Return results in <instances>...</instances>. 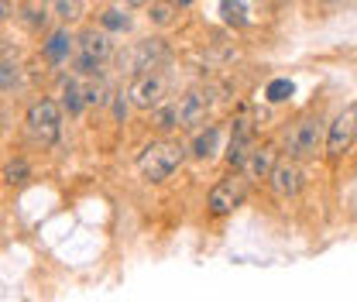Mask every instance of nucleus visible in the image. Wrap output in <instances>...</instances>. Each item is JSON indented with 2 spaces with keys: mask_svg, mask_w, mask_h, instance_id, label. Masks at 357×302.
Wrapping results in <instances>:
<instances>
[{
  "mask_svg": "<svg viewBox=\"0 0 357 302\" xmlns=\"http://www.w3.org/2000/svg\"><path fill=\"white\" fill-rule=\"evenodd\" d=\"M182 158H185V148L182 144H176V141H155V144H148L141 151L137 169H141V175L148 182H165L182 165Z\"/></svg>",
  "mask_w": 357,
  "mask_h": 302,
  "instance_id": "f257e3e1",
  "label": "nucleus"
},
{
  "mask_svg": "<svg viewBox=\"0 0 357 302\" xmlns=\"http://www.w3.org/2000/svg\"><path fill=\"white\" fill-rule=\"evenodd\" d=\"M24 124L38 144H55L62 134V107L55 100H35L24 114Z\"/></svg>",
  "mask_w": 357,
  "mask_h": 302,
  "instance_id": "f03ea898",
  "label": "nucleus"
},
{
  "mask_svg": "<svg viewBox=\"0 0 357 302\" xmlns=\"http://www.w3.org/2000/svg\"><path fill=\"white\" fill-rule=\"evenodd\" d=\"M162 62H169V45L162 42V38H144V42H134L124 55H121V66L137 76V73H151V69H158Z\"/></svg>",
  "mask_w": 357,
  "mask_h": 302,
  "instance_id": "7ed1b4c3",
  "label": "nucleus"
},
{
  "mask_svg": "<svg viewBox=\"0 0 357 302\" xmlns=\"http://www.w3.org/2000/svg\"><path fill=\"white\" fill-rule=\"evenodd\" d=\"M323 141H326L323 137V121L319 117H306V121H299L285 134V151H289V158H316Z\"/></svg>",
  "mask_w": 357,
  "mask_h": 302,
  "instance_id": "20e7f679",
  "label": "nucleus"
},
{
  "mask_svg": "<svg viewBox=\"0 0 357 302\" xmlns=\"http://www.w3.org/2000/svg\"><path fill=\"white\" fill-rule=\"evenodd\" d=\"M357 137V107L351 103V107H344L337 117H333V124H330V130H326V155L330 158H344L347 151H351V144H354Z\"/></svg>",
  "mask_w": 357,
  "mask_h": 302,
  "instance_id": "39448f33",
  "label": "nucleus"
},
{
  "mask_svg": "<svg viewBox=\"0 0 357 302\" xmlns=\"http://www.w3.org/2000/svg\"><path fill=\"white\" fill-rule=\"evenodd\" d=\"M128 96L137 110H155L158 103H165V76L158 69L151 73H137L128 86Z\"/></svg>",
  "mask_w": 357,
  "mask_h": 302,
  "instance_id": "423d86ee",
  "label": "nucleus"
},
{
  "mask_svg": "<svg viewBox=\"0 0 357 302\" xmlns=\"http://www.w3.org/2000/svg\"><path fill=\"white\" fill-rule=\"evenodd\" d=\"M248 196V179L244 175H230V179H220L213 189H210V213L213 216H227L230 210H237Z\"/></svg>",
  "mask_w": 357,
  "mask_h": 302,
  "instance_id": "0eeeda50",
  "label": "nucleus"
},
{
  "mask_svg": "<svg viewBox=\"0 0 357 302\" xmlns=\"http://www.w3.org/2000/svg\"><path fill=\"white\" fill-rule=\"evenodd\" d=\"M268 182H271V192L278 196V199H292V196H299V189H303V169L289 158V162H278L271 175H268Z\"/></svg>",
  "mask_w": 357,
  "mask_h": 302,
  "instance_id": "6e6552de",
  "label": "nucleus"
},
{
  "mask_svg": "<svg viewBox=\"0 0 357 302\" xmlns=\"http://www.w3.org/2000/svg\"><path fill=\"white\" fill-rule=\"evenodd\" d=\"M251 148H255V121L251 117H241L234 124V137H230V148H227V162L234 169H241L244 158L251 155Z\"/></svg>",
  "mask_w": 357,
  "mask_h": 302,
  "instance_id": "1a4fd4ad",
  "label": "nucleus"
},
{
  "mask_svg": "<svg viewBox=\"0 0 357 302\" xmlns=\"http://www.w3.org/2000/svg\"><path fill=\"white\" fill-rule=\"evenodd\" d=\"M278 165V151H275V144H255L251 148V155L244 158V165H241V175L251 182V179H268L271 169Z\"/></svg>",
  "mask_w": 357,
  "mask_h": 302,
  "instance_id": "9d476101",
  "label": "nucleus"
},
{
  "mask_svg": "<svg viewBox=\"0 0 357 302\" xmlns=\"http://www.w3.org/2000/svg\"><path fill=\"white\" fill-rule=\"evenodd\" d=\"M206 114H210V93L192 89V93H185V96H182V103H178L182 128H203Z\"/></svg>",
  "mask_w": 357,
  "mask_h": 302,
  "instance_id": "9b49d317",
  "label": "nucleus"
},
{
  "mask_svg": "<svg viewBox=\"0 0 357 302\" xmlns=\"http://www.w3.org/2000/svg\"><path fill=\"white\" fill-rule=\"evenodd\" d=\"M79 52L89 55V59H96V62H103V59H110V55H114V42H110V35H107V31L89 28V31L79 35Z\"/></svg>",
  "mask_w": 357,
  "mask_h": 302,
  "instance_id": "f8f14e48",
  "label": "nucleus"
},
{
  "mask_svg": "<svg viewBox=\"0 0 357 302\" xmlns=\"http://www.w3.org/2000/svg\"><path fill=\"white\" fill-rule=\"evenodd\" d=\"M217 144H220V128L210 124V128H203L199 134H196V141H192V155H196L199 162H210V158L217 155Z\"/></svg>",
  "mask_w": 357,
  "mask_h": 302,
  "instance_id": "ddd939ff",
  "label": "nucleus"
},
{
  "mask_svg": "<svg viewBox=\"0 0 357 302\" xmlns=\"http://www.w3.org/2000/svg\"><path fill=\"white\" fill-rule=\"evenodd\" d=\"M151 124H155V130H162V134H169V130L182 128L178 103H158V107L151 110Z\"/></svg>",
  "mask_w": 357,
  "mask_h": 302,
  "instance_id": "4468645a",
  "label": "nucleus"
},
{
  "mask_svg": "<svg viewBox=\"0 0 357 302\" xmlns=\"http://www.w3.org/2000/svg\"><path fill=\"white\" fill-rule=\"evenodd\" d=\"M69 52H73V35H69V31H55V35L45 42V59H48V62H55V66H59V62H66V59H69Z\"/></svg>",
  "mask_w": 357,
  "mask_h": 302,
  "instance_id": "2eb2a0df",
  "label": "nucleus"
},
{
  "mask_svg": "<svg viewBox=\"0 0 357 302\" xmlns=\"http://www.w3.org/2000/svg\"><path fill=\"white\" fill-rule=\"evenodd\" d=\"M176 14H178V3H172V0H155L151 10H148V21L155 28H169V24H176Z\"/></svg>",
  "mask_w": 357,
  "mask_h": 302,
  "instance_id": "dca6fc26",
  "label": "nucleus"
},
{
  "mask_svg": "<svg viewBox=\"0 0 357 302\" xmlns=\"http://www.w3.org/2000/svg\"><path fill=\"white\" fill-rule=\"evenodd\" d=\"M62 107H66L73 117L83 114V107H86V93H83V86H79L76 80H69V83L62 86Z\"/></svg>",
  "mask_w": 357,
  "mask_h": 302,
  "instance_id": "f3484780",
  "label": "nucleus"
},
{
  "mask_svg": "<svg viewBox=\"0 0 357 302\" xmlns=\"http://www.w3.org/2000/svg\"><path fill=\"white\" fill-rule=\"evenodd\" d=\"M100 24H103V31H128V28H131V17H128L124 10L110 7V10H103Z\"/></svg>",
  "mask_w": 357,
  "mask_h": 302,
  "instance_id": "a211bd4d",
  "label": "nucleus"
},
{
  "mask_svg": "<svg viewBox=\"0 0 357 302\" xmlns=\"http://www.w3.org/2000/svg\"><path fill=\"white\" fill-rule=\"evenodd\" d=\"M55 17L59 21H79L83 17V0H55Z\"/></svg>",
  "mask_w": 357,
  "mask_h": 302,
  "instance_id": "6ab92c4d",
  "label": "nucleus"
},
{
  "mask_svg": "<svg viewBox=\"0 0 357 302\" xmlns=\"http://www.w3.org/2000/svg\"><path fill=\"white\" fill-rule=\"evenodd\" d=\"M21 86V66L17 62H0V89Z\"/></svg>",
  "mask_w": 357,
  "mask_h": 302,
  "instance_id": "aec40b11",
  "label": "nucleus"
},
{
  "mask_svg": "<svg viewBox=\"0 0 357 302\" xmlns=\"http://www.w3.org/2000/svg\"><path fill=\"white\" fill-rule=\"evenodd\" d=\"M21 21H24L28 28H42L45 21H48L45 3H42V7H38V3H24V7H21Z\"/></svg>",
  "mask_w": 357,
  "mask_h": 302,
  "instance_id": "412c9836",
  "label": "nucleus"
},
{
  "mask_svg": "<svg viewBox=\"0 0 357 302\" xmlns=\"http://www.w3.org/2000/svg\"><path fill=\"white\" fill-rule=\"evenodd\" d=\"M3 179H7L10 186H21V182L28 179V162H24V158H17V162H7V165H3Z\"/></svg>",
  "mask_w": 357,
  "mask_h": 302,
  "instance_id": "4be33fe9",
  "label": "nucleus"
},
{
  "mask_svg": "<svg viewBox=\"0 0 357 302\" xmlns=\"http://www.w3.org/2000/svg\"><path fill=\"white\" fill-rule=\"evenodd\" d=\"M76 69H79L83 76H100V73H103V62H96V59H89V55H83V52H79Z\"/></svg>",
  "mask_w": 357,
  "mask_h": 302,
  "instance_id": "5701e85b",
  "label": "nucleus"
},
{
  "mask_svg": "<svg viewBox=\"0 0 357 302\" xmlns=\"http://www.w3.org/2000/svg\"><path fill=\"white\" fill-rule=\"evenodd\" d=\"M83 93H86V103H103V100H107V96H103L107 86H103L100 80H96V83H89V86H83Z\"/></svg>",
  "mask_w": 357,
  "mask_h": 302,
  "instance_id": "b1692460",
  "label": "nucleus"
},
{
  "mask_svg": "<svg viewBox=\"0 0 357 302\" xmlns=\"http://www.w3.org/2000/svg\"><path fill=\"white\" fill-rule=\"evenodd\" d=\"M289 93H292V83H289V80H278V83L268 86V96H271V100H285Z\"/></svg>",
  "mask_w": 357,
  "mask_h": 302,
  "instance_id": "393cba45",
  "label": "nucleus"
},
{
  "mask_svg": "<svg viewBox=\"0 0 357 302\" xmlns=\"http://www.w3.org/2000/svg\"><path fill=\"white\" fill-rule=\"evenodd\" d=\"M10 14H14V10H10V3H0V21H3V17H10Z\"/></svg>",
  "mask_w": 357,
  "mask_h": 302,
  "instance_id": "a878e982",
  "label": "nucleus"
},
{
  "mask_svg": "<svg viewBox=\"0 0 357 302\" xmlns=\"http://www.w3.org/2000/svg\"><path fill=\"white\" fill-rule=\"evenodd\" d=\"M131 7H144V3H151V0H128Z\"/></svg>",
  "mask_w": 357,
  "mask_h": 302,
  "instance_id": "bb28decb",
  "label": "nucleus"
},
{
  "mask_svg": "<svg viewBox=\"0 0 357 302\" xmlns=\"http://www.w3.org/2000/svg\"><path fill=\"white\" fill-rule=\"evenodd\" d=\"M178 3H189V0H178Z\"/></svg>",
  "mask_w": 357,
  "mask_h": 302,
  "instance_id": "cd10ccee",
  "label": "nucleus"
},
{
  "mask_svg": "<svg viewBox=\"0 0 357 302\" xmlns=\"http://www.w3.org/2000/svg\"><path fill=\"white\" fill-rule=\"evenodd\" d=\"M42 3H45V0H42Z\"/></svg>",
  "mask_w": 357,
  "mask_h": 302,
  "instance_id": "c85d7f7f",
  "label": "nucleus"
}]
</instances>
